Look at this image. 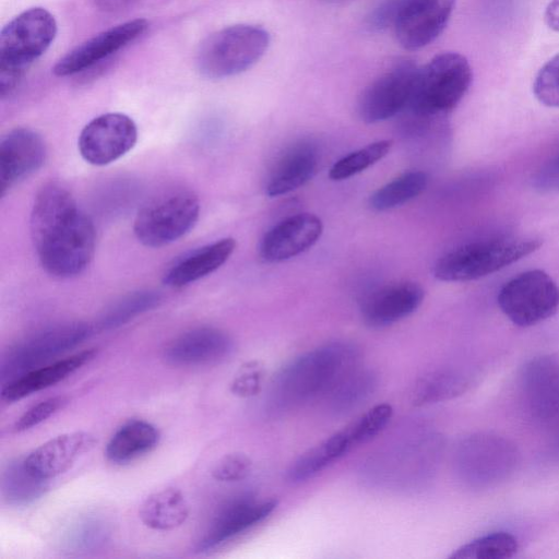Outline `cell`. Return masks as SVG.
I'll list each match as a JSON object with an SVG mask.
<instances>
[{
	"instance_id": "74e56055",
	"label": "cell",
	"mask_w": 559,
	"mask_h": 559,
	"mask_svg": "<svg viewBox=\"0 0 559 559\" xmlns=\"http://www.w3.org/2000/svg\"><path fill=\"white\" fill-rule=\"evenodd\" d=\"M532 186L539 192L559 190V154L544 163L533 175Z\"/></svg>"
},
{
	"instance_id": "836d02e7",
	"label": "cell",
	"mask_w": 559,
	"mask_h": 559,
	"mask_svg": "<svg viewBox=\"0 0 559 559\" xmlns=\"http://www.w3.org/2000/svg\"><path fill=\"white\" fill-rule=\"evenodd\" d=\"M537 100L547 107H559V53L538 71L533 83Z\"/></svg>"
},
{
	"instance_id": "603a6c76",
	"label": "cell",
	"mask_w": 559,
	"mask_h": 559,
	"mask_svg": "<svg viewBox=\"0 0 559 559\" xmlns=\"http://www.w3.org/2000/svg\"><path fill=\"white\" fill-rule=\"evenodd\" d=\"M96 355L94 348L35 368L10 380L1 390V397L8 403L19 401L32 393L49 388L69 377Z\"/></svg>"
},
{
	"instance_id": "83f0119b",
	"label": "cell",
	"mask_w": 559,
	"mask_h": 559,
	"mask_svg": "<svg viewBox=\"0 0 559 559\" xmlns=\"http://www.w3.org/2000/svg\"><path fill=\"white\" fill-rule=\"evenodd\" d=\"M428 185V176L420 170L402 174L376 190L369 198V206L374 211H388L419 195Z\"/></svg>"
},
{
	"instance_id": "5bb4252c",
	"label": "cell",
	"mask_w": 559,
	"mask_h": 559,
	"mask_svg": "<svg viewBox=\"0 0 559 559\" xmlns=\"http://www.w3.org/2000/svg\"><path fill=\"white\" fill-rule=\"evenodd\" d=\"M148 27L144 19H135L112 26L78 45L57 61L52 71L57 76H69L91 68L140 37Z\"/></svg>"
},
{
	"instance_id": "484cf974",
	"label": "cell",
	"mask_w": 559,
	"mask_h": 559,
	"mask_svg": "<svg viewBox=\"0 0 559 559\" xmlns=\"http://www.w3.org/2000/svg\"><path fill=\"white\" fill-rule=\"evenodd\" d=\"M377 388L376 374L355 368L346 374L324 397L328 408L338 415L346 414L367 401Z\"/></svg>"
},
{
	"instance_id": "4dcf8cb0",
	"label": "cell",
	"mask_w": 559,
	"mask_h": 559,
	"mask_svg": "<svg viewBox=\"0 0 559 559\" xmlns=\"http://www.w3.org/2000/svg\"><path fill=\"white\" fill-rule=\"evenodd\" d=\"M516 538L510 533L496 532L457 548L452 559H506L518 550Z\"/></svg>"
},
{
	"instance_id": "cb8c5ba5",
	"label": "cell",
	"mask_w": 559,
	"mask_h": 559,
	"mask_svg": "<svg viewBox=\"0 0 559 559\" xmlns=\"http://www.w3.org/2000/svg\"><path fill=\"white\" fill-rule=\"evenodd\" d=\"M158 439L159 432L152 424L130 420L111 437L106 447V456L117 464L127 463L154 449Z\"/></svg>"
},
{
	"instance_id": "d6a6232c",
	"label": "cell",
	"mask_w": 559,
	"mask_h": 559,
	"mask_svg": "<svg viewBox=\"0 0 559 559\" xmlns=\"http://www.w3.org/2000/svg\"><path fill=\"white\" fill-rule=\"evenodd\" d=\"M109 535L105 522L99 519H85L75 524L67 536V546L74 550H91L104 544Z\"/></svg>"
},
{
	"instance_id": "9a60e30c",
	"label": "cell",
	"mask_w": 559,
	"mask_h": 559,
	"mask_svg": "<svg viewBox=\"0 0 559 559\" xmlns=\"http://www.w3.org/2000/svg\"><path fill=\"white\" fill-rule=\"evenodd\" d=\"M47 155L43 138L27 128L9 131L0 140V193L37 171Z\"/></svg>"
},
{
	"instance_id": "8d00e7d4",
	"label": "cell",
	"mask_w": 559,
	"mask_h": 559,
	"mask_svg": "<svg viewBox=\"0 0 559 559\" xmlns=\"http://www.w3.org/2000/svg\"><path fill=\"white\" fill-rule=\"evenodd\" d=\"M261 378L260 367L254 362L247 364L235 377L230 390L241 397L252 396L259 391Z\"/></svg>"
},
{
	"instance_id": "4316f807",
	"label": "cell",
	"mask_w": 559,
	"mask_h": 559,
	"mask_svg": "<svg viewBox=\"0 0 559 559\" xmlns=\"http://www.w3.org/2000/svg\"><path fill=\"white\" fill-rule=\"evenodd\" d=\"M46 479L33 475L24 461L10 462L1 474V492L10 504H26L45 493Z\"/></svg>"
},
{
	"instance_id": "d590c367",
	"label": "cell",
	"mask_w": 559,
	"mask_h": 559,
	"mask_svg": "<svg viewBox=\"0 0 559 559\" xmlns=\"http://www.w3.org/2000/svg\"><path fill=\"white\" fill-rule=\"evenodd\" d=\"M66 400L62 396H55L37 403L27 409L14 424V431L21 432L31 429L55 414Z\"/></svg>"
},
{
	"instance_id": "52a82bcc",
	"label": "cell",
	"mask_w": 559,
	"mask_h": 559,
	"mask_svg": "<svg viewBox=\"0 0 559 559\" xmlns=\"http://www.w3.org/2000/svg\"><path fill=\"white\" fill-rule=\"evenodd\" d=\"M199 214L200 202L193 191L170 189L152 198L139 210L133 231L142 245L163 247L189 233Z\"/></svg>"
},
{
	"instance_id": "d4e9b609",
	"label": "cell",
	"mask_w": 559,
	"mask_h": 559,
	"mask_svg": "<svg viewBox=\"0 0 559 559\" xmlns=\"http://www.w3.org/2000/svg\"><path fill=\"white\" fill-rule=\"evenodd\" d=\"M189 512L183 493L178 489L167 488L147 497L140 508V519L152 530L170 531L182 525Z\"/></svg>"
},
{
	"instance_id": "ba28073f",
	"label": "cell",
	"mask_w": 559,
	"mask_h": 559,
	"mask_svg": "<svg viewBox=\"0 0 559 559\" xmlns=\"http://www.w3.org/2000/svg\"><path fill=\"white\" fill-rule=\"evenodd\" d=\"M392 414L390 404L373 406L345 428L301 454L288 468L287 479L296 484L316 476L350 450L379 435L389 424Z\"/></svg>"
},
{
	"instance_id": "6da1fadb",
	"label": "cell",
	"mask_w": 559,
	"mask_h": 559,
	"mask_svg": "<svg viewBox=\"0 0 559 559\" xmlns=\"http://www.w3.org/2000/svg\"><path fill=\"white\" fill-rule=\"evenodd\" d=\"M31 236L43 269L59 278L81 274L95 251V228L68 189L43 186L31 212Z\"/></svg>"
},
{
	"instance_id": "f546056e",
	"label": "cell",
	"mask_w": 559,
	"mask_h": 559,
	"mask_svg": "<svg viewBox=\"0 0 559 559\" xmlns=\"http://www.w3.org/2000/svg\"><path fill=\"white\" fill-rule=\"evenodd\" d=\"M466 385V380L453 371H437L417 382L412 393V402L421 406L443 401L462 393Z\"/></svg>"
},
{
	"instance_id": "7402d4cb",
	"label": "cell",
	"mask_w": 559,
	"mask_h": 559,
	"mask_svg": "<svg viewBox=\"0 0 559 559\" xmlns=\"http://www.w3.org/2000/svg\"><path fill=\"white\" fill-rule=\"evenodd\" d=\"M319 154L311 143L292 146L275 164L265 186L269 197L287 194L307 183L317 173Z\"/></svg>"
},
{
	"instance_id": "4fadbf2b",
	"label": "cell",
	"mask_w": 559,
	"mask_h": 559,
	"mask_svg": "<svg viewBox=\"0 0 559 559\" xmlns=\"http://www.w3.org/2000/svg\"><path fill=\"white\" fill-rule=\"evenodd\" d=\"M455 0H404L394 24L399 44L417 50L433 41L445 28Z\"/></svg>"
},
{
	"instance_id": "1f68e13d",
	"label": "cell",
	"mask_w": 559,
	"mask_h": 559,
	"mask_svg": "<svg viewBox=\"0 0 559 559\" xmlns=\"http://www.w3.org/2000/svg\"><path fill=\"white\" fill-rule=\"evenodd\" d=\"M392 145V140H379L343 156L331 167L330 178L340 181L364 171L388 155Z\"/></svg>"
},
{
	"instance_id": "44dd1931",
	"label": "cell",
	"mask_w": 559,
	"mask_h": 559,
	"mask_svg": "<svg viewBox=\"0 0 559 559\" xmlns=\"http://www.w3.org/2000/svg\"><path fill=\"white\" fill-rule=\"evenodd\" d=\"M235 248L234 238H223L200 247L176 260L164 273L163 282L171 288L197 282L219 269Z\"/></svg>"
},
{
	"instance_id": "9c48e42d",
	"label": "cell",
	"mask_w": 559,
	"mask_h": 559,
	"mask_svg": "<svg viewBox=\"0 0 559 559\" xmlns=\"http://www.w3.org/2000/svg\"><path fill=\"white\" fill-rule=\"evenodd\" d=\"M497 300L512 323L532 326L557 312L559 287L544 271L531 270L508 281L499 290Z\"/></svg>"
},
{
	"instance_id": "30bf717a",
	"label": "cell",
	"mask_w": 559,
	"mask_h": 559,
	"mask_svg": "<svg viewBox=\"0 0 559 559\" xmlns=\"http://www.w3.org/2000/svg\"><path fill=\"white\" fill-rule=\"evenodd\" d=\"M85 322H68L46 328L12 347L1 362L2 379L11 380L66 353L91 336Z\"/></svg>"
},
{
	"instance_id": "ab89813d",
	"label": "cell",
	"mask_w": 559,
	"mask_h": 559,
	"mask_svg": "<svg viewBox=\"0 0 559 559\" xmlns=\"http://www.w3.org/2000/svg\"><path fill=\"white\" fill-rule=\"evenodd\" d=\"M546 25L555 31L559 32V0H551L544 14Z\"/></svg>"
},
{
	"instance_id": "f1b7e54d",
	"label": "cell",
	"mask_w": 559,
	"mask_h": 559,
	"mask_svg": "<svg viewBox=\"0 0 559 559\" xmlns=\"http://www.w3.org/2000/svg\"><path fill=\"white\" fill-rule=\"evenodd\" d=\"M162 296L155 290L133 292L110 306L99 320L103 330L117 329L133 318L157 307Z\"/></svg>"
},
{
	"instance_id": "f35d334b",
	"label": "cell",
	"mask_w": 559,
	"mask_h": 559,
	"mask_svg": "<svg viewBox=\"0 0 559 559\" xmlns=\"http://www.w3.org/2000/svg\"><path fill=\"white\" fill-rule=\"evenodd\" d=\"M404 0H384L368 17V26L373 31H381L394 26Z\"/></svg>"
},
{
	"instance_id": "ac0fdd59",
	"label": "cell",
	"mask_w": 559,
	"mask_h": 559,
	"mask_svg": "<svg viewBox=\"0 0 559 559\" xmlns=\"http://www.w3.org/2000/svg\"><path fill=\"white\" fill-rule=\"evenodd\" d=\"M424 297L425 292L417 283L403 281L388 284L364 299L361 318L370 328H384L415 312Z\"/></svg>"
},
{
	"instance_id": "277c9868",
	"label": "cell",
	"mask_w": 559,
	"mask_h": 559,
	"mask_svg": "<svg viewBox=\"0 0 559 559\" xmlns=\"http://www.w3.org/2000/svg\"><path fill=\"white\" fill-rule=\"evenodd\" d=\"M473 72L459 52H442L418 68L412 99L406 107L418 118L429 119L454 109L468 91Z\"/></svg>"
},
{
	"instance_id": "8fae6325",
	"label": "cell",
	"mask_w": 559,
	"mask_h": 559,
	"mask_svg": "<svg viewBox=\"0 0 559 559\" xmlns=\"http://www.w3.org/2000/svg\"><path fill=\"white\" fill-rule=\"evenodd\" d=\"M417 70L412 60H399L370 82L358 99L361 120L374 123L405 110L412 99Z\"/></svg>"
},
{
	"instance_id": "60d3db41",
	"label": "cell",
	"mask_w": 559,
	"mask_h": 559,
	"mask_svg": "<svg viewBox=\"0 0 559 559\" xmlns=\"http://www.w3.org/2000/svg\"><path fill=\"white\" fill-rule=\"evenodd\" d=\"M95 4L105 11H116L128 7L134 0H94Z\"/></svg>"
},
{
	"instance_id": "7a4b0ae2",
	"label": "cell",
	"mask_w": 559,
	"mask_h": 559,
	"mask_svg": "<svg viewBox=\"0 0 559 559\" xmlns=\"http://www.w3.org/2000/svg\"><path fill=\"white\" fill-rule=\"evenodd\" d=\"M359 348L346 341L313 348L285 365L273 378L265 409L280 415L328 393L358 366Z\"/></svg>"
},
{
	"instance_id": "7c38bea8",
	"label": "cell",
	"mask_w": 559,
	"mask_h": 559,
	"mask_svg": "<svg viewBox=\"0 0 559 559\" xmlns=\"http://www.w3.org/2000/svg\"><path fill=\"white\" fill-rule=\"evenodd\" d=\"M138 140L135 122L121 112L103 114L81 131L78 146L81 156L95 166H105L133 148Z\"/></svg>"
},
{
	"instance_id": "8992f818",
	"label": "cell",
	"mask_w": 559,
	"mask_h": 559,
	"mask_svg": "<svg viewBox=\"0 0 559 559\" xmlns=\"http://www.w3.org/2000/svg\"><path fill=\"white\" fill-rule=\"evenodd\" d=\"M269 45L270 34L259 25L227 26L202 41L197 67L202 75L210 79L237 75L257 63Z\"/></svg>"
},
{
	"instance_id": "2e32d148",
	"label": "cell",
	"mask_w": 559,
	"mask_h": 559,
	"mask_svg": "<svg viewBox=\"0 0 559 559\" xmlns=\"http://www.w3.org/2000/svg\"><path fill=\"white\" fill-rule=\"evenodd\" d=\"M322 231L323 223L317 215H292L266 231L260 243V255L271 263L288 260L311 248Z\"/></svg>"
},
{
	"instance_id": "d6986e66",
	"label": "cell",
	"mask_w": 559,
	"mask_h": 559,
	"mask_svg": "<svg viewBox=\"0 0 559 559\" xmlns=\"http://www.w3.org/2000/svg\"><path fill=\"white\" fill-rule=\"evenodd\" d=\"M96 441L85 431L63 433L39 445L24 462L33 475L48 480L68 471L79 456L94 448Z\"/></svg>"
},
{
	"instance_id": "ffe728a7",
	"label": "cell",
	"mask_w": 559,
	"mask_h": 559,
	"mask_svg": "<svg viewBox=\"0 0 559 559\" xmlns=\"http://www.w3.org/2000/svg\"><path fill=\"white\" fill-rule=\"evenodd\" d=\"M234 344L224 331L201 326L175 338L165 349V359L175 366H198L216 362L230 354Z\"/></svg>"
},
{
	"instance_id": "e0dca14e",
	"label": "cell",
	"mask_w": 559,
	"mask_h": 559,
	"mask_svg": "<svg viewBox=\"0 0 559 559\" xmlns=\"http://www.w3.org/2000/svg\"><path fill=\"white\" fill-rule=\"evenodd\" d=\"M277 507V500L258 501L240 497L225 507L199 542L197 550H213L263 522Z\"/></svg>"
},
{
	"instance_id": "e575fe53",
	"label": "cell",
	"mask_w": 559,
	"mask_h": 559,
	"mask_svg": "<svg viewBox=\"0 0 559 559\" xmlns=\"http://www.w3.org/2000/svg\"><path fill=\"white\" fill-rule=\"evenodd\" d=\"M251 460L243 453H230L221 459L212 471L218 481H238L251 472Z\"/></svg>"
},
{
	"instance_id": "5b68a950",
	"label": "cell",
	"mask_w": 559,
	"mask_h": 559,
	"mask_svg": "<svg viewBox=\"0 0 559 559\" xmlns=\"http://www.w3.org/2000/svg\"><path fill=\"white\" fill-rule=\"evenodd\" d=\"M542 246L535 238L503 237L463 245L443 254L433 266L436 278L466 282L495 273Z\"/></svg>"
},
{
	"instance_id": "3957f363",
	"label": "cell",
	"mask_w": 559,
	"mask_h": 559,
	"mask_svg": "<svg viewBox=\"0 0 559 559\" xmlns=\"http://www.w3.org/2000/svg\"><path fill=\"white\" fill-rule=\"evenodd\" d=\"M57 34L53 15L31 8L11 20L0 33V95L9 96L28 66L51 45Z\"/></svg>"
}]
</instances>
